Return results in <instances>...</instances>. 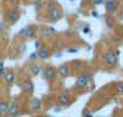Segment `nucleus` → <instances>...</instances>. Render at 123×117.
Instances as JSON below:
<instances>
[{
	"mask_svg": "<svg viewBox=\"0 0 123 117\" xmlns=\"http://www.w3.org/2000/svg\"><path fill=\"white\" fill-rule=\"evenodd\" d=\"M48 13H49L50 19H53V20H58V19L62 17V10H60L55 4H49V6H48Z\"/></svg>",
	"mask_w": 123,
	"mask_h": 117,
	"instance_id": "obj_1",
	"label": "nucleus"
},
{
	"mask_svg": "<svg viewBox=\"0 0 123 117\" xmlns=\"http://www.w3.org/2000/svg\"><path fill=\"white\" fill-rule=\"evenodd\" d=\"M104 60L108 65H116L117 64V56L115 52H107L104 56Z\"/></svg>",
	"mask_w": 123,
	"mask_h": 117,
	"instance_id": "obj_2",
	"label": "nucleus"
},
{
	"mask_svg": "<svg viewBox=\"0 0 123 117\" xmlns=\"http://www.w3.org/2000/svg\"><path fill=\"white\" fill-rule=\"evenodd\" d=\"M90 75H87V74H83V75H80V77H78V79H76V86H79V88H85L86 85L89 84V81H90Z\"/></svg>",
	"mask_w": 123,
	"mask_h": 117,
	"instance_id": "obj_3",
	"label": "nucleus"
},
{
	"mask_svg": "<svg viewBox=\"0 0 123 117\" xmlns=\"http://www.w3.org/2000/svg\"><path fill=\"white\" fill-rule=\"evenodd\" d=\"M58 74L60 77H63V78H67L68 75H70V67L67 65V64H62L59 68H58Z\"/></svg>",
	"mask_w": 123,
	"mask_h": 117,
	"instance_id": "obj_4",
	"label": "nucleus"
},
{
	"mask_svg": "<svg viewBox=\"0 0 123 117\" xmlns=\"http://www.w3.org/2000/svg\"><path fill=\"white\" fill-rule=\"evenodd\" d=\"M9 113L11 116H18L20 115V106L16 102H11L9 105Z\"/></svg>",
	"mask_w": 123,
	"mask_h": 117,
	"instance_id": "obj_5",
	"label": "nucleus"
},
{
	"mask_svg": "<svg viewBox=\"0 0 123 117\" xmlns=\"http://www.w3.org/2000/svg\"><path fill=\"white\" fill-rule=\"evenodd\" d=\"M18 35L20 36H25V37H33L35 36V30L31 28V27H25V28L18 31Z\"/></svg>",
	"mask_w": 123,
	"mask_h": 117,
	"instance_id": "obj_6",
	"label": "nucleus"
},
{
	"mask_svg": "<svg viewBox=\"0 0 123 117\" xmlns=\"http://www.w3.org/2000/svg\"><path fill=\"white\" fill-rule=\"evenodd\" d=\"M55 73H57V70H55L53 67H49V68H47V69L43 72V77H44L47 80H50V79H53V78L55 77Z\"/></svg>",
	"mask_w": 123,
	"mask_h": 117,
	"instance_id": "obj_7",
	"label": "nucleus"
},
{
	"mask_svg": "<svg viewBox=\"0 0 123 117\" xmlns=\"http://www.w3.org/2000/svg\"><path fill=\"white\" fill-rule=\"evenodd\" d=\"M22 90L26 94H32V91H33V83L31 80H25L22 83Z\"/></svg>",
	"mask_w": 123,
	"mask_h": 117,
	"instance_id": "obj_8",
	"label": "nucleus"
},
{
	"mask_svg": "<svg viewBox=\"0 0 123 117\" xmlns=\"http://www.w3.org/2000/svg\"><path fill=\"white\" fill-rule=\"evenodd\" d=\"M58 102L60 106H68L70 104V98L68 95H60L59 99H58Z\"/></svg>",
	"mask_w": 123,
	"mask_h": 117,
	"instance_id": "obj_9",
	"label": "nucleus"
},
{
	"mask_svg": "<svg viewBox=\"0 0 123 117\" xmlns=\"http://www.w3.org/2000/svg\"><path fill=\"white\" fill-rule=\"evenodd\" d=\"M17 20H18V13L16 11V10H11L10 14H9V21L11 24H16Z\"/></svg>",
	"mask_w": 123,
	"mask_h": 117,
	"instance_id": "obj_10",
	"label": "nucleus"
},
{
	"mask_svg": "<svg viewBox=\"0 0 123 117\" xmlns=\"http://www.w3.org/2000/svg\"><path fill=\"white\" fill-rule=\"evenodd\" d=\"M37 54L41 59H47L49 57V51L47 48H38V52H37Z\"/></svg>",
	"mask_w": 123,
	"mask_h": 117,
	"instance_id": "obj_11",
	"label": "nucleus"
},
{
	"mask_svg": "<svg viewBox=\"0 0 123 117\" xmlns=\"http://www.w3.org/2000/svg\"><path fill=\"white\" fill-rule=\"evenodd\" d=\"M106 10L107 13L112 14L116 11V5H115V0H108V1L106 3Z\"/></svg>",
	"mask_w": 123,
	"mask_h": 117,
	"instance_id": "obj_12",
	"label": "nucleus"
},
{
	"mask_svg": "<svg viewBox=\"0 0 123 117\" xmlns=\"http://www.w3.org/2000/svg\"><path fill=\"white\" fill-rule=\"evenodd\" d=\"M5 81H6V84H12L15 81V74L12 72H6L5 73Z\"/></svg>",
	"mask_w": 123,
	"mask_h": 117,
	"instance_id": "obj_13",
	"label": "nucleus"
},
{
	"mask_svg": "<svg viewBox=\"0 0 123 117\" xmlns=\"http://www.w3.org/2000/svg\"><path fill=\"white\" fill-rule=\"evenodd\" d=\"M41 107V100L35 98L32 101H31V109H33V110H38Z\"/></svg>",
	"mask_w": 123,
	"mask_h": 117,
	"instance_id": "obj_14",
	"label": "nucleus"
},
{
	"mask_svg": "<svg viewBox=\"0 0 123 117\" xmlns=\"http://www.w3.org/2000/svg\"><path fill=\"white\" fill-rule=\"evenodd\" d=\"M30 72H31L32 75H38L39 72H41V67L37 65V64H32V65H31V68H30Z\"/></svg>",
	"mask_w": 123,
	"mask_h": 117,
	"instance_id": "obj_15",
	"label": "nucleus"
},
{
	"mask_svg": "<svg viewBox=\"0 0 123 117\" xmlns=\"http://www.w3.org/2000/svg\"><path fill=\"white\" fill-rule=\"evenodd\" d=\"M0 113L1 115H7L9 113V106L5 102H0Z\"/></svg>",
	"mask_w": 123,
	"mask_h": 117,
	"instance_id": "obj_16",
	"label": "nucleus"
},
{
	"mask_svg": "<svg viewBox=\"0 0 123 117\" xmlns=\"http://www.w3.org/2000/svg\"><path fill=\"white\" fill-rule=\"evenodd\" d=\"M116 91H117L118 94H123V83L117 84V86H116Z\"/></svg>",
	"mask_w": 123,
	"mask_h": 117,
	"instance_id": "obj_17",
	"label": "nucleus"
},
{
	"mask_svg": "<svg viewBox=\"0 0 123 117\" xmlns=\"http://www.w3.org/2000/svg\"><path fill=\"white\" fill-rule=\"evenodd\" d=\"M5 70H4V62H0V75H4Z\"/></svg>",
	"mask_w": 123,
	"mask_h": 117,
	"instance_id": "obj_18",
	"label": "nucleus"
},
{
	"mask_svg": "<svg viewBox=\"0 0 123 117\" xmlns=\"http://www.w3.org/2000/svg\"><path fill=\"white\" fill-rule=\"evenodd\" d=\"M37 57H38V54H37V53H32V54L30 56V60H32V62H35V60L37 59Z\"/></svg>",
	"mask_w": 123,
	"mask_h": 117,
	"instance_id": "obj_19",
	"label": "nucleus"
},
{
	"mask_svg": "<svg viewBox=\"0 0 123 117\" xmlns=\"http://www.w3.org/2000/svg\"><path fill=\"white\" fill-rule=\"evenodd\" d=\"M107 26L108 27H113V19H108L107 20Z\"/></svg>",
	"mask_w": 123,
	"mask_h": 117,
	"instance_id": "obj_20",
	"label": "nucleus"
},
{
	"mask_svg": "<svg viewBox=\"0 0 123 117\" xmlns=\"http://www.w3.org/2000/svg\"><path fill=\"white\" fill-rule=\"evenodd\" d=\"M90 31H91V30H90V26H85V27L83 28V32H84V33H89Z\"/></svg>",
	"mask_w": 123,
	"mask_h": 117,
	"instance_id": "obj_21",
	"label": "nucleus"
},
{
	"mask_svg": "<svg viewBox=\"0 0 123 117\" xmlns=\"http://www.w3.org/2000/svg\"><path fill=\"white\" fill-rule=\"evenodd\" d=\"M76 52H79L78 48H69L68 49V53H76Z\"/></svg>",
	"mask_w": 123,
	"mask_h": 117,
	"instance_id": "obj_22",
	"label": "nucleus"
},
{
	"mask_svg": "<svg viewBox=\"0 0 123 117\" xmlns=\"http://www.w3.org/2000/svg\"><path fill=\"white\" fill-rule=\"evenodd\" d=\"M35 47H36L37 49L41 48V42H39V41H36V42H35Z\"/></svg>",
	"mask_w": 123,
	"mask_h": 117,
	"instance_id": "obj_23",
	"label": "nucleus"
},
{
	"mask_svg": "<svg viewBox=\"0 0 123 117\" xmlns=\"http://www.w3.org/2000/svg\"><path fill=\"white\" fill-rule=\"evenodd\" d=\"M104 1H105V0H96V3H95V4H97V5H101V4H104Z\"/></svg>",
	"mask_w": 123,
	"mask_h": 117,
	"instance_id": "obj_24",
	"label": "nucleus"
},
{
	"mask_svg": "<svg viewBox=\"0 0 123 117\" xmlns=\"http://www.w3.org/2000/svg\"><path fill=\"white\" fill-rule=\"evenodd\" d=\"M92 16H95V17H98V14H97V11H92Z\"/></svg>",
	"mask_w": 123,
	"mask_h": 117,
	"instance_id": "obj_25",
	"label": "nucleus"
},
{
	"mask_svg": "<svg viewBox=\"0 0 123 117\" xmlns=\"http://www.w3.org/2000/svg\"><path fill=\"white\" fill-rule=\"evenodd\" d=\"M54 111H55V112H60L62 109H58V107H57V109H54Z\"/></svg>",
	"mask_w": 123,
	"mask_h": 117,
	"instance_id": "obj_26",
	"label": "nucleus"
},
{
	"mask_svg": "<svg viewBox=\"0 0 123 117\" xmlns=\"http://www.w3.org/2000/svg\"><path fill=\"white\" fill-rule=\"evenodd\" d=\"M69 1H75V0H69Z\"/></svg>",
	"mask_w": 123,
	"mask_h": 117,
	"instance_id": "obj_27",
	"label": "nucleus"
},
{
	"mask_svg": "<svg viewBox=\"0 0 123 117\" xmlns=\"http://www.w3.org/2000/svg\"><path fill=\"white\" fill-rule=\"evenodd\" d=\"M0 45H1V38H0Z\"/></svg>",
	"mask_w": 123,
	"mask_h": 117,
	"instance_id": "obj_28",
	"label": "nucleus"
}]
</instances>
